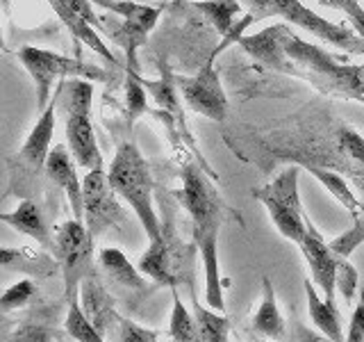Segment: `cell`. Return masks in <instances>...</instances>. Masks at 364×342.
Returning <instances> with one entry per match:
<instances>
[{"instance_id": "6da1fadb", "label": "cell", "mask_w": 364, "mask_h": 342, "mask_svg": "<svg viewBox=\"0 0 364 342\" xmlns=\"http://www.w3.org/2000/svg\"><path fill=\"white\" fill-rule=\"evenodd\" d=\"M182 187L176 192L182 208L191 217V237L198 249L205 271V304L214 311H225V294L219 262V233L225 222L228 205L208 174L193 162H187L180 171Z\"/></svg>"}, {"instance_id": "7a4b0ae2", "label": "cell", "mask_w": 364, "mask_h": 342, "mask_svg": "<svg viewBox=\"0 0 364 342\" xmlns=\"http://www.w3.org/2000/svg\"><path fill=\"white\" fill-rule=\"evenodd\" d=\"M284 55L291 62V76L307 80L328 96L364 103V71L337 60L321 46L310 43L289 30L284 34Z\"/></svg>"}, {"instance_id": "3957f363", "label": "cell", "mask_w": 364, "mask_h": 342, "mask_svg": "<svg viewBox=\"0 0 364 342\" xmlns=\"http://www.w3.org/2000/svg\"><path fill=\"white\" fill-rule=\"evenodd\" d=\"M107 176L114 192L130 205V210L139 219L146 237L157 239L162 235V219L155 210L153 199V174L151 165L139 151V146L134 142L119 144L117 153L112 157V165L107 169Z\"/></svg>"}, {"instance_id": "277c9868", "label": "cell", "mask_w": 364, "mask_h": 342, "mask_svg": "<svg viewBox=\"0 0 364 342\" xmlns=\"http://www.w3.org/2000/svg\"><path fill=\"white\" fill-rule=\"evenodd\" d=\"M62 96L57 98L60 108L66 112V146L71 151L75 165L82 169H100L102 153L91 121V103H94V83L87 78H68L60 85Z\"/></svg>"}, {"instance_id": "5b68a950", "label": "cell", "mask_w": 364, "mask_h": 342, "mask_svg": "<svg viewBox=\"0 0 364 342\" xmlns=\"http://www.w3.org/2000/svg\"><path fill=\"white\" fill-rule=\"evenodd\" d=\"M57 98H53L41 117L32 125L26 142L18 148V153L9 157V190L18 199H34L39 194V180L46 174V162L50 155V144L55 135L57 121Z\"/></svg>"}, {"instance_id": "8992f818", "label": "cell", "mask_w": 364, "mask_h": 342, "mask_svg": "<svg viewBox=\"0 0 364 342\" xmlns=\"http://www.w3.org/2000/svg\"><path fill=\"white\" fill-rule=\"evenodd\" d=\"M239 3L248 9V14L255 21L280 16L291 26H299L301 30L323 39L326 43H333L335 48L348 55H364V39L358 37L355 30L323 19L314 9L303 5L301 0H239Z\"/></svg>"}, {"instance_id": "52a82bcc", "label": "cell", "mask_w": 364, "mask_h": 342, "mask_svg": "<svg viewBox=\"0 0 364 342\" xmlns=\"http://www.w3.org/2000/svg\"><path fill=\"white\" fill-rule=\"evenodd\" d=\"M301 165H289L271 182L253 190V197L264 205L271 224L294 244H301L307 231V214L301 203Z\"/></svg>"}, {"instance_id": "ba28073f", "label": "cell", "mask_w": 364, "mask_h": 342, "mask_svg": "<svg viewBox=\"0 0 364 342\" xmlns=\"http://www.w3.org/2000/svg\"><path fill=\"white\" fill-rule=\"evenodd\" d=\"M18 62L30 73L34 87H37V108L46 110L53 100V87L60 85L68 78H87L105 83L107 73L102 68L82 62L80 57H68L48 48H37V46H23L18 51Z\"/></svg>"}, {"instance_id": "9c48e42d", "label": "cell", "mask_w": 364, "mask_h": 342, "mask_svg": "<svg viewBox=\"0 0 364 342\" xmlns=\"http://www.w3.org/2000/svg\"><path fill=\"white\" fill-rule=\"evenodd\" d=\"M64 279V299L66 304L77 301L80 283L85 276L96 271L94 262V237L89 235L85 222L68 219L55 228V251Z\"/></svg>"}, {"instance_id": "30bf717a", "label": "cell", "mask_w": 364, "mask_h": 342, "mask_svg": "<svg viewBox=\"0 0 364 342\" xmlns=\"http://www.w3.org/2000/svg\"><path fill=\"white\" fill-rule=\"evenodd\" d=\"M85 199V226L91 237H100L107 228H123L128 222V212L121 205V197L114 192L105 167L87 171L82 178Z\"/></svg>"}, {"instance_id": "8fae6325", "label": "cell", "mask_w": 364, "mask_h": 342, "mask_svg": "<svg viewBox=\"0 0 364 342\" xmlns=\"http://www.w3.org/2000/svg\"><path fill=\"white\" fill-rule=\"evenodd\" d=\"M100 7H105L114 14L121 16V26L112 32V39L117 41L125 51L128 57V71L139 73V64H136V51L146 43L148 34L157 26L162 7L144 5L136 0H91Z\"/></svg>"}, {"instance_id": "7c38bea8", "label": "cell", "mask_w": 364, "mask_h": 342, "mask_svg": "<svg viewBox=\"0 0 364 342\" xmlns=\"http://www.w3.org/2000/svg\"><path fill=\"white\" fill-rule=\"evenodd\" d=\"M221 53V48L216 46V51L210 53V57L200 66V71L191 78H176L178 91L185 98L189 110L196 114H203L212 121H225L228 117V96L223 91L221 76L216 71V55Z\"/></svg>"}, {"instance_id": "4fadbf2b", "label": "cell", "mask_w": 364, "mask_h": 342, "mask_svg": "<svg viewBox=\"0 0 364 342\" xmlns=\"http://www.w3.org/2000/svg\"><path fill=\"white\" fill-rule=\"evenodd\" d=\"M301 254L310 267V281L323 292L328 301L335 304V292H337V274H339V262L341 258L330 249V242L318 233L314 222L307 217V231L301 239Z\"/></svg>"}, {"instance_id": "5bb4252c", "label": "cell", "mask_w": 364, "mask_h": 342, "mask_svg": "<svg viewBox=\"0 0 364 342\" xmlns=\"http://www.w3.org/2000/svg\"><path fill=\"white\" fill-rule=\"evenodd\" d=\"M46 178L55 182V185L66 194L68 205H71V212H73V219L85 222L82 180L77 178L75 160H73L71 151H68V146L55 144L50 148L48 162H46Z\"/></svg>"}, {"instance_id": "9a60e30c", "label": "cell", "mask_w": 364, "mask_h": 342, "mask_svg": "<svg viewBox=\"0 0 364 342\" xmlns=\"http://www.w3.org/2000/svg\"><path fill=\"white\" fill-rule=\"evenodd\" d=\"M287 32H289L287 26H271L257 34H250V37H239L237 43L259 64L273 68V71H282L291 76L294 66L287 60V55H284V34Z\"/></svg>"}, {"instance_id": "2e32d148", "label": "cell", "mask_w": 364, "mask_h": 342, "mask_svg": "<svg viewBox=\"0 0 364 342\" xmlns=\"http://www.w3.org/2000/svg\"><path fill=\"white\" fill-rule=\"evenodd\" d=\"M80 306H82L85 315L91 319L102 336H109V331L114 328V324H119V313L114 308V299L112 294L105 290V285L98 279V274H89V276L82 279L80 283Z\"/></svg>"}, {"instance_id": "e0dca14e", "label": "cell", "mask_w": 364, "mask_h": 342, "mask_svg": "<svg viewBox=\"0 0 364 342\" xmlns=\"http://www.w3.org/2000/svg\"><path fill=\"white\" fill-rule=\"evenodd\" d=\"M0 222L14 228L16 233H23L32 239H37V244L43 247L46 251H55V235L50 233V226L41 205L37 199H23L16 210L11 212H0Z\"/></svg>"}, {"instance_id": "ac0fdd59", "label": "cell", "mask_w": 364, "mask_h": 342, "mask_svg": "<svg viewBox=\"0 0 364 342\" xmlns=\"http://www.w3.org/2000/svg\"><path fill=\"white\" fill-rule=\"evenodd\" d=\"M98 265L114 283L121 285V288L130 290V292H139V294H151L153 285L144 279L141 269L134 267L121 249L102 247L98 251Z\"/></svg>"}, {"instance_id": "d6986e66", "label": "cell", "mask_w": 364, "mask_h": 342, "mask_svg": "<svg viewBox=\"0 0 364 342\" xmlns=\"http://www.w3.org/2000/svg\"><path fill=\"white\" fill-rule=\"evenodd\" d=\"M250 328L257 336L269 338V340H284L287 338V326H284V317L280 313V306L276 299V290H273L271 279L262 276V299L250 319Z\"/></svg>"}, {"instance_id": "ffe728a7", "label": "cell", "mask_w": 364, "mask_h": 342, "mask_svg": "<svg viewBox=\"0 0 364 342\" xmlns=\"http://www.w3.org/2000/svg\"><path fill=\"white\" fill-rule=\"evenodd\" d=\"M46 3L50 5V9L57 14V19L62 21V26L71 32V37L77 41V43H85L89 46L91 51H94L96 55H100L102 60H107L109 64L117 66V57L112 55V51L107 48V43L102 41V37L96 32V28L91 26V23H87L80 14H75V11L71 7H66L62 0H46Z\"/></svg>"}, {"instance_id": "44dd1931", "label": "cell", "mask_w": 364, "mask_h": 342, "mask_svg": "<svg viewBox=\"0 0 364 342\" xmlns=\"http://www.w3.org/2000/svg\"><path fill=\"white\" fill-rule=\"evenodd\" d=\"M305 294H307V313H310L314 326L321 331L328 340L344 342L346 333H344V326H341V315L337 311V304L328 301L326 296L321 299L310 279L305 281Z\"/></svg>"}, {"instance_id": "7402d4cb", "label": "cell", "mask_w": 364, "mask_h": 342, "mask_svg": "<svg viewBox=\"0 0 364 342\" xmlns=\"http://www.w3.org/2000/svg\"><path fill=\"white\" fill-rule=\"evenodd\" d=\"M0 267L16 269L23 274H39L48 276L57 267V260L46 254H34L30 249H14V247H0Z\"/></svg>"}, {"instance_id": "603a6c76", "label": "cell", "mask_w": 364, "mask_h": 342, "mask_svg": "<svg viewBox=\"0 0 364 342\" xmlns=\"http://www.w3.org/2000/svg\"><path fill=\"white\" fill-rule=\"evenodd\" d=\"M171 290V319H168V338L171 342H200V331L196 315H193L191 308L182 301V296L178 292V285H168Z\"/></svg>"}, {"instance_id": "cb8c5ba5", "label": "cell", "mask_w": 364, "mask_h": 342, "mask_svg": "<svg viewBox=\"0 0 364 342\" xmlns=\"http://www.w3.org/2000/svg\"><path fill=\"white\" fill-rule=\"evenodd\" d=\"M191 311L196 315L200 342H230V319L214 308H205L191 290Z\"/></svg>"}, {"instance_id": "d4e9b609", "label": "cell", "mask_w": 364, "mask_h": 342, "mask_svg": "<svg viewBox=\"0 0 364 342\" xmlns=\"http://www.w3.org/2000/svg\"><path fill=\"white\" fill-rule=\"evenodd\" d=\"M193 7L203 11L205 19L216 28V32L225 37V34L235 28V23L239 21L237 16L242 14L244 5L239 3V0H196Z\"/></svg>"}, {"instance_id": "484cf974", "label": "cell", "mask_w": 364, "mask_h": 342, "mask_svg": "<svg viewBox=\"0 0 364 342\" xmlns=\"http://www.w3.org/2000/svg\"><path fill=\"white\" fill-rule=\"evenodd\" d=\"M301 167H305L310 174L321 182V185L333 194V197L344 205V208L353 214H362L360 212V201L355 199V194H353V190L348 187V182L341 178L339 174H335V171H330L321 165H310V162H303Z\"/></svg>"}, {"instance_id": "4316f807", "label": "cell", "mask_w": 364, "mask_h": 342, "mask_svg": "<svg viewBox=\"0 0 364 342\" xmlns=\"http://www.w3.org/2000/svg\"><path fill=\"white\" fill-rule=\"evenodd\" d=\"M66 317H64V331L73 338V342H105V336L91 324V319L85 315L80 299L73 304H66Z\"/></svg>"}, {"instance_id": "83f0119b", "label": "cell", "mask_w": 364, "mask_h": 342, "mask_svg": "<svg viewBox=\"0 0 364 342\" xmlns=\"http://www.w3.org/2000/svg\"><path fill=\"white\" fill-rule=\"evenodd\" d=\"M34 296H37V283L32 279H21L0 292V313H11L18 311V308H26Z\"/></svg>"}, {"instance_id": "f1b7e54d", "label": "cell", "mask_w": 364, "mask_h": 342, "mask_svg": "<svg viewBox=\"0 0 364 342\" xmlns=\"http://www.w3.org/2000/svg\"><path fill=\"white\" fill-rule=\"evenodd\" d=\"M57 331L41 319H28L11 333H7L5 342H55Z\"/></svg>"}, {"instance_id": "f546056e", "label": "cell", "mask_w": 364, "mask_h": 342, "mask_svg": "<svg viewBox=\"0 0 364 342\" xmlns=\"http://www.w3.org/2000/svg\"><path fill=\"white\" fill-rule=\"evenodd\" d=\"M125 110H128V123L139 119L148 110L144 85L139 80V73L134 71H128V80H125Z\"/></svg>"}, {"instance_id": "4dcf8cb0", "label": "cell", "mask_w": 364, "mask_h": 342, "mask_svg": "<svg viewBox=\"0 0 364 342\" xmlns=\"http://www.w3.org/2000/svg\"><path fill=\"white\" fill-rule=\"evenodd\" d=\"M362 242H364V214H355L353 226L341 235H337L333 242H330V249H333L339 258H348Z\"/></svg>"}, {"instance_id": "1f68e13d", "label": "cell", "mask_w": 364, "mask_h": 342, "mask_svg": "<svg viewBox=\"0 0 364 342\" xmlns=\"http://www.w3.org/2000/svg\"><path fill=\"white\" fill-rule=\"evenodd\" d=\"M339 148L344 151L360 169H364V137L353 125H341L337 130Z\"/></svg>"}, {"instance_id": "d6a6232c", "label": "cell", "mask_w": 364, "mask_h": 342, "mask_svg": "<svg viewBox=\"0 0 364 342\" xmlns=\"http://www.w3.org/2000/svg\"><path fill=\"white\" fill-rule=\"evenodd\" d=\"M316 3L341 11L348 19L350 28L358 32V37L364 39V7L360 5V0H316Z\"/></svg>"}, {"instance_id": "836d02e7", "label": "cell", "mask_w": 364, "mask_h": 342, "mask_svg": "<svg viewBox=\"0 0 364 342\" xmlns=\"http://www.w3.org/2000/svg\"><path fill=\"white\" fill-rule=\"evenodd\" d=\"M159 333L153 328H146L141 324L132 322L128 317H119V342H157Z\"/></svg>"}, {"instance_id": "e575fe53", "label": "cell", "mask_w": 364, "mask_h": 342, "mask_svg": "<svg viewBox=\"0 0 364 342\" xmlns=\"http://www.w3.org/2000/svg\"><path fill=\"white\" fill-rule=\"evenodd\" d=\"M344 342H364V292L360 294V301H358L355 311H353V315H350Z\"/></svg>"}, {"instance_id": "d590c367", "label": "cell", "mask_w": 364, "mask_h": 342, "mask_svg": "<svg viewBox=\"0 0 364 342\" xmlns=\"http://www.w3.org/2000/svg\"><path fill=\"white\" fill-rule=\"evenodd\" d=\"M62 3L66 7H71L75 14H80L87 23H91L94 28H100V19L96 16L94 7H91V0H62Z\"/></svg>"}, {"instance_id": "8d00e7d4", "label": "cell", "mask_w": 364, "mask_h": 342, "mask_svg": "<svg viewBox=\"0 0 364 342\" xmlns=\"http://www.w3.org/2000/svg\"><path fill=\"white\" fill-rule=\"evenodd\" d=\"M0 48H3V28H0Z\"/></svg>"}, {"instance_id": "74e56055", "label": "cell", "mask_w": 364, "mask_h": 342, "mask_svg": "<svg viewBox=\"0 0 364 342\" xmlns=\"http://www.w3.org/2000/svg\"><path fill=\"white\" fill-rule=\"evenodd\" d=\"M5 338H7V336L3 333V331H0V342H5Z\"/></svg>"}, {"instance_id": "f35d334b", "label": "cell", "mask_w": 364, "mask_h": 342, "mask_svg": "<svg viewBox=\"0 0 364 342\" xmlns=\"http://www.w3.org/2000/svg\"><path fill=\"white\" fill-rule=\"evenodd\" d=\"M0 292H3V290H0Z\"/></svg>"}]
</instances>
